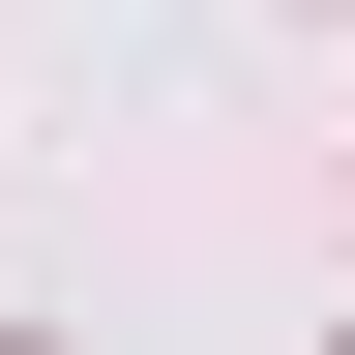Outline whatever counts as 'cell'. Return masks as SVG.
Masks as SVG:
<instances>
[]
</instances>
